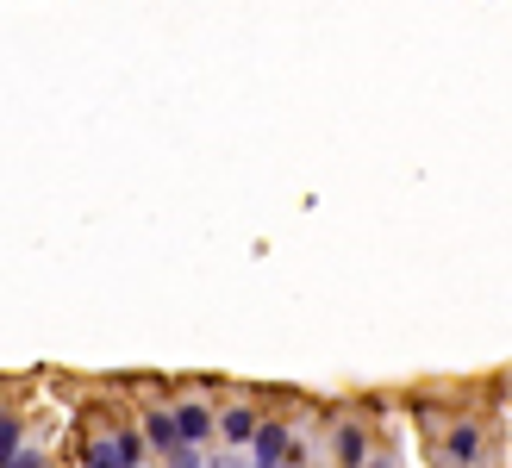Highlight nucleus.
<instances>
[{
  "label": "nucleus",
  "mask_w": 512,
  "mask_h": 468,
  "mask_svg": "<svg viewBox=\"0 0 512 468\" xmlns=\"http://www.w3.org/2000/svg\"><path fill=\"white\" fill-rule=\"evenodd\" d=\"M175 419V437H182V444H200V437L213 431V412L207 406H182V412H169Z\"/></svg>",
  "instance_id": "f03ea898"
},
{
  "label": "nucleus",
  "mask_w": 512,
  "mask_h": 468,
  "mask_svg": "<svg viewBox=\"0 0 512 468\" xmlns=\"http://www.w3.org/2000/svg\"><path fill=\"white\" fill-rule=\"evenodd\" d=\"M13 456H19V425L7 419V412H0V468H7Z\"/></svg>",
  "instance_id": "423d86ee"
},
{
  "label": "nucleus",
  "mask_w": 512,
  "mask_h": 468,
  "mask_svg": "<svg viewBox=\"0 0 512 468\" xmlns=\"http://www.w3.org/2000/svg\"><path fill=\"white\" fill-rule=\"evenodd\" d=\"M338 456L356 468V462H363V431H338Z\"/></svg>",
  "instance_id": "0eeeda50"
},
{
  "label": "nucleus",
  "mask_w": 512,
  "mask_h": 468,
  "mask_svg": "<svg viewBox=\"0 0 512 468\" xmlns=\"http://www.w3.org/2000/svg\"><path fill=\"white\" fill-rule=\"evenodd\" d=\"M225 444H250V431H256V412L250 406H238V412H225Z\"/></svg>",
  "instance_id": "7ed1b4c3"
},
{
  "label": "nucleus",
  "mask_w": 512,
  "mask_h": 468,
  "mask_svg": "<svg viewBox=\"0 0 512 468\" xmlns=\"http://www.w3.org/2000/svg\"><path fill=\"white\" fill-rule=\"evenodd\" d=\"M250 450H256V462H263V468H275L281 456H288V425H256L250 431Z\"/></svg>",
  "instance_id": "f257e3e1"
},
{
  "label": "nucleus",
  "mask_w": 512,
  "mask_h": 468,
  "mask_svg": "<svg viewBox=\"0 0 512 468\" xmlns=\"http://www.w3.org/2000/svg\"><path fill=\"white\" fill-rule=\"evenodd\" d=\"M150 444H157V450H182V437H175V419H169V412H150Z\"/></svg>",
  "instance_id": "20e7f679"
},
{
  "label": "nucleus",
  "mask_w": 512,
  "mask_h": 468,
  "mask_svg": "<svg viewBox=\"0 0 512 468\" xmlns=\"http://www.w3.org/2000/svg\"><path fill=\"white\" fill-rule=\"evenodd\" d=\"M475 450H481V431H475V425H456V431H450V456H456V462H469Z\"/></svg>",
  "instance_id": "39448f33"
}]
</instances>
